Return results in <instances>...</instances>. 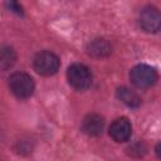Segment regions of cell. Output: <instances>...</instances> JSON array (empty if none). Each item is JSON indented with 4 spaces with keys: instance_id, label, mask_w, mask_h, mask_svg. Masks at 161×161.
<instances>
[{
    "instance_id": "10",
    "label": "cell",
    "mask_w": 161,
    "mask_h": 161,
    "mask_svg": "<svg viewBox=\"0 0 161 161\" xmlns=\"http://www.w3.org/2000/svg\"><path fill=\"white\" fill-rule=\"evenodd\" d=\"M16 60V54L13 48L10 47H3L0 52V67L3 70H6L11 68L15 64Z\"/></svg>"
},
{
    "instance_id": "1",
    "label": "cell",
    "mask_w": 161,
    "mask_h": 161,
    "mask_svg": "<svg viewBox=\"0 0 161 161\" xmlns=\"http://www.w3.org/2000/svg\"><path fill=\"white\" fill-rule=\"evenodd\" d=\"M9 88L15 97L29 98L34 92V80L29 74L16 72L9 77Z\"/></svg>"
},
{
    "instance_id": "13",
    "label": "cell",
    "mask_w": 161,
    "mask_h": 161,
    "mask_svg": "<svg viewBox=\"0 0 161 161\" xmlns=\"http://www.w3.org/2000/svg\"><path fill=\"white\" fill-rule=\"evenodd\" d=\"M155 152H156V156L161 160V142L156 145V148H155Z\"/></svg>"
},
{
    "instance_id": "12",
    "label": "cell",
    "mask_w": 161,
    "mask_h": 161,
    "mask_svg": "<svg viewBox=\"0 0 161 161\" xmlns=\"http://www.w3.org/2000/svg\"><path fill=\"white\" fill-rule=\"evenodd\" d=\"M6 5L9 6V9H10L13 13L19 14V15H21V14H23V8H21L18 3H15V1H10V3H6Z\"/></svg>"
},
{
    "instance_id": "7",
    "label": "cell",
    "mask_w": 161,
    "mask_h": 161,
    "mask_svg": "<svg viewBox=\"0 0 161 161\" xmlns=\"http://www.w3.org/2000/svg\"><path fill=\"white\" fill-rule=\"evenodd\" d=\"M104 127V119L97 113L87 114L82 121V131L88 136H99Z\"/></svg>"
},
{
    "instance_id": "6",
    "label": "cell",
    "mask_w": 161,
    "mask_h": 161,
    "mask_svg": "<svg viewBox=\"0 0 161 161\" xmlns=\"http://www.w3.org/2000/svg\"><path fill=\"white\" fill-rule=\"evenodd\" d=\"M132 133V126L126 117H119L109 126V136L116 142H126L130 140Z\"/></svg>"
},
{
    "instance_id": "3",
    "label": "cell",
    "mask_w": 161,
    "mask_h": 161,
    "mask_svg": "<svg viewBox=\"0 0 161 161\" xmlns=\"http://www.w3.org/2000/svg\"><path fill=\"white\" fill-rule=\"evenodd\" d=\"M67 78L69 84L79 91L87 89L92 84V73L88 67L80 63L72 64L67 70Z\"/></svg>"
},
{
    "instance_id": "4",
    "label": "cell",
    "mask_w": 161,
    "mask_h": 161,
    "mask_svg": "<svg viewBox=\"0 0 161 161\" xmlns=\"http://www.w3.org/2000/svg\"><path fill=\"white\" fill-rule=\"evenodd\" d=\"M130 79L137 88L152 87L157 80L156 70L147 64H137L130 72Z\"/></svg>"
},
{
    "instance_id": "8",
    "label": "cell",
    "mask_w": 161,
    "mask_h": 161,
    "mask_svg": "<svg viewBox=\"0 0 161 161\" xmlns=\"http://www.w3.org/2000/svg\"><path fill=\"white\" fill-rule=\"evenodd\" d=\"M87 53L94 58H102L107 57L111 53V45L104 39H94L87 45Z\"/></svg>"
},
{
    "instance_id": "11",
    "label": "cell",
    "mask_w": 161,
    "mask_h": 161,
    "mask_svg": "<svg viewBox=\"0 0 161 161\" xmlns=\"http://www.w3.org/2000/svg\"><path fill=\"white\" fill-rule=\"evenodd\" d=\"M128 151H130V155L140 157V156H142V155L146 152V146H145L142 142H137V143L132 145V146L128 148Z\"/></svg>"
},
{
    "instance_id": "2",
    "label": "cell",
    "mask_w": 161,
    "mask_h": 161,
    "mask_svg": "<svg viewBox=\"0 0 161 161\" xmlns=\"http://www.w3.org/2000/svg\"><path fill=\"white\" fill-rule=\"evenodd\" d=\"M33 65H34V69L39 74L49 77L58 72V69L60 67V60H59L58 55H55L54 53L43 50V52H39L38 54H35V57L33 59Z\"/></svg>"
},
{
    "instance_id": "5",
    "label": "cell",
    "mask_w": 161,
    "mask_h": 161,
    "mask_svg": "<svg viewBox=\"0 0 161 161\" xmlns=\"http://www.w3.org/2000/svg\"><path fill=\"white\" fill-rule=\"evenodd\" d=\"M138 20L146 33H157L161 29V13L155 6H145L140 13Z\"/></svg>"
},
{
    "instance_id": "9",
    "label": "cell",
    "mask_w": 161,
    "mask_h": 161,
    "mask_svg": "<svg viewBox=\"0 0 161 161\" xmlns=\"http://www.w3.org/2000/svg\"><path fill=\"white\" fill-rule=\"evenodd\" d=\"M117 97L122 103L131 108H136L141 104V98L138 97V94L127 87H119L117 89Z\"/></svg>"
}]
</instances>
